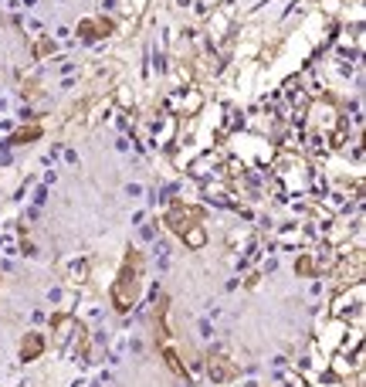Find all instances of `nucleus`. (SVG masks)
I'll list each match as a JSON object with an SVG mask.
<instances>
[{"label": "nucleus", "instance_id": "obj_1", "mask_svg": "<svg viewBox=\"0 0 366 387\" xmlns=\"http://www.w3.org/2000/svg\"><path fill=\"white\" fill-rule=\"evenodd\" d=\"M143 295V255L139 252H125V261H122L119 275L109 289V299H112V309L116 313H129Z\"/></svg>", "mask_w": 366, "mask_h": 387}, {"label": "nucleus", "instance_id": "obj_2", "mask_svg": "<svg viewBox=\"0 0 366 387\" xmlns=\"http://www.w3.org/2000/svg\"><path fill=\"white\" fill-rule=\"evenodd\" d=\"M166 227L173 231V234H180L183 245L186 248H204V241H207V231H204V225H200V214L197 211H190L186 204H173V211H166Z\"/></svg>", "mask_w": 366, "mask_h": 387}, {"label": "nucleus", "instance_id": "obj_3", "mask_svg": "<svg viewBox=\"0 0 366 387\" xmlns=\"http://www.w3.org/2000/svg\"><path fill=\"white\" fill-rule=\"evenodd\" d=\"M207 374H211L214 384H231L241 374V367L227 354H207Z\"/></svg>", "mask_w": 366, "mask_h": 387}, {"label": "nucleus", "instance_id": "obj_4", "mask_svg": "<svg viewBox=\"0 0 366 387\" xmlns=\"http://www.w3.org/2000/svg\"><path fill=\"white\" fill-rule=\"evenodd\" d=\"M78 31L85 34V37H109V34L116 31V24L109 17H95V21H82Z\"/></svg>", "mask_w": 366, "mask_h": 387}, {"label": "nucleus", "instance_id": "obj_5", "mask_svg": "<svg viewBox=\"0 0 366 387\" xmlns=\"http://www.w3.org/2000/svg\"><path fill=\"white\" fill-rule=\"evenodd\" d=\"M44 354V336L41 333H24L21 340V360H37Z\"/></svg>", "mask_w": 366, "mask_h": 387}, {"label": "nucleus", "instance_id": "obj_6", "mask_svg": "<svg viewBox=\"0 0 366 387\" xmlns=\"http://www.w3.org/2000/svg\"><path fill=\"white\" fill-rule=\"evenodd\" d=\"M163 360H166V367L177 374V377H186V367L180 363V356H177V350H170V347H163Z\"/></svg>", "mask_w": 366, "mask_h": 387}, {"label": "nucleus", "instance_id": "obj_7", "mask_svg": "<svg viewBox=\"0 0 366 387\" xmlns=\"http://www.w3.org/2000/svg\"><path fill=\"white\" fill-rule=\"evenodd\" d=\"M17 146H24V143H34V139H41V126H28V129H17L14 136H10Z\"/></svg>", "mask_w": 366, "mask_h": 387}, {"label": "nucleus", "instance_id": "obj_8", "mask_svg": "<svg viewBox=\"0 0 366 387\" xmlns=\"http://www.w3.org/2000/svg\"><path fill=\"white\" fill-rule=\"evenodd\" d=\"M295 272H299V275H312V272H315V258L312 255L295 258Z\"/></svg>", "mask_w": 366, "mask_h": 387}]
</instances>
